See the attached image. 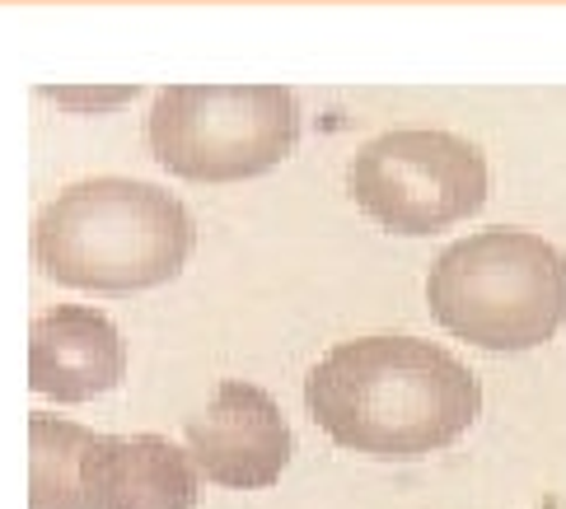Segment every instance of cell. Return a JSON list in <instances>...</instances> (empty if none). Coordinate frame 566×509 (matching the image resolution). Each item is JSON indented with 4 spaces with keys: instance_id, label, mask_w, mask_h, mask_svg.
<instances>
[{
    "instance_id": "cell-1",
    "label": "cell",
    "mask_w": 566,
    "mask_h": 509,
    "mask_svg": "<svg viewBox=\"0 0 566 509\" xmlns=\"http://www.w3.org/2000/svg\"><path fill=\"white\" fill-rule=\"evenodd\" d=\"M305 406L342 449L375 458L436 454L482 412L473 370L421 337H356L323 356L305 379Z\"/></svg>"
},
{
    "instance_id": "cell-2",
    "label": "cell",
    "mask_w": 566,
    "mask_h": 509,
    "mask_svg": "<svg viewBox=\"0 0 566 509\" xmlns=\"http://www.w3.org/2000/svg\"><path fill=\"white\" fill-rule=\"evenodd\" d=\"M192 220L174 192L136 178H90L38 215L33 262L56 285L136 295L169 285L188 262Z\"/></svg>"
},
{
    "instance_id": "cell-3",
    "label": "cell",
    "mask_w": 566,
    "mask_h": 509,
    "mask_svg": "<svg viewBox=\"0 0 566 509\" xmlns=\"http://www.w3.org/2000/svg\"><path fill=\"white\" fill-rule=\"evenodd\" d=\"M431 318L496 356L534 351L566 328V253L530 230H482L450 243L427 276Z\"/></svg>"
},
{
    "instance_id": "cell-4",
    "label": "cell",
    "mask_w": 566,
    "mask_h": 509,
    "mask_svg": "<svg viewBox=\"0 0 566 509\" xmlns=\"http://www.w3.org/2000/svg\"><path fill=\"white\" fill-rule=\"evenodd\" d=\"M300 104L281 85H169L150 108V155L192 182H249L295 150Z\"/></svg>"
},
{
    "instance_id": "cell-5",
    "label": "cell",
    "mask_w": 566,
    "mask_h": 509,
    "mask_svg": "<svg viewBox=\"0 0 566 509\" xmlns=\"http://www.w3.org/2000/svg\"><path fill=\"white\" fill-rule=\"evenodd\" d=\"M352 197L389 234H440L482 211L488 155L454 131H384L356 150Z\"/></svg>"
},
{
    "instance_id": "cell-6",
    "label": "cell",
    "mask_w": 566,
    "mask_h": 509,
    "mask_svg": "<svg viewBox=\"0 0 566 509\" xmlns=\"http://www.w3.org/2000/svg\"><path fill=\"white\" fill-rule=\"evenodd\" d=\"M184 431L201 481H216L226 491H268L291 463L286 416H281L272 393L244 379L220 383Z\"/></svg>"
},
{
    "instance_id": "cell-7",
    "label": "cell",
    "mask_w": 566,
    "mask_h": 509,
    "mask_svg": "<svg viewBox=\"0 0 566 509\" xmlns=\"http://www.w3.org/2000/svg\"><path fill=\"white\" fill-rule=\"evenodd\" d=\"M127 374V346L117 322L85 304H56L33 318L29 389L48 402H94Z\"/></svg>"
},
{
    "instance_id": "cell-8",
    "label": "cell",
    "mask_w": 566,
    "mask_h": 509,
    "mask_svg": "<svg viewBox=\"0 0 566 509\" xmlns=\"http://www.w3.org/2000/svg\"><path fill=\"white\" fill-rule=\"evenodd\" d=\"M98 509H197L201 473L165 435H104L98 444Z\"/></svg>"
},
{
    "instance_id": "cell-9",
    "label": "cell",
    "mask_w": 566,
    "mask_h": 509,
    "mask_svg": "<svg viewBox=\"0 0 566 509\" xmlns=\"http://www.w3.org/2000/svg\"><path fill=\"white\" fill-rule=\"evenodd\" d=\"M98 444L104 435L52 412L29 416V509H98Z\"/></svg>"
}]
</instances>
